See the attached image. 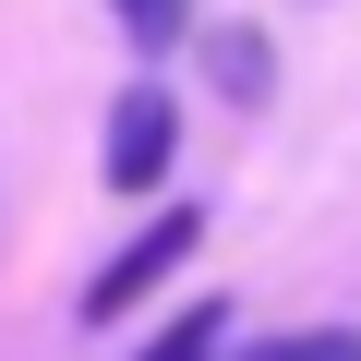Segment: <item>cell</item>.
Returning <instances> with one entry per match:
<instances>
[{
	"label": "cell",
	"instance_id": "cell-1",
	"mask_svg": "<svg viewBox=\"0 0 361 361\" xmlns=\"http://www.w3.org/2000/svg\"><path fill=\"white\" fill-rule=\"evenodd\" d=\"M193 241H205V205H157V217H145V229H133V241H121V253L85 277V301H73V313H85V325L145 313V289H169L180 265H193Z\"/></svg>",
	"mask_w": 361,
	"mask_h": 361
},
{
	"label": "cell",
	"instance_id": "cell-2",
	"mask_svg": "<svg viewBox=\"0 0 361 361\" xmlns=\"http://www.w3.org/2000/svg\"><path fill=\"white\" fill-rule=\"evenodd\" d=\"M169 157H180V109H169V85H121L109 97V157H97V180L121 205H145L157 180H169Z\"/></svg>",
	"mask_w": 361,
	"mask_h": 361
},
{
	"label": "cell",
	"instance_id": "cell-3",
	"mask_svg": "<svg viewBox=\"0 0 361 361\" xmlns=\"http://www.w3.org/2000/svg\"><path fill=\"white\" fill-rule=\"evenodd\" d=\"M193 49H205V85H217L229 109H265V97H277V49H265V25H205Z\"/></svg>",
	"mask_w": 361,
	"mask_h": 361
},
{
	"label": "cell",
	"instance_id": "cell-4",
	"mask_svg": "<svg viewBox=\"0 0 361 361\" xmlns=\"http://www.w3.org/2000/svg\"><path fill=\"white\" fill-rule=\"evenodd\" d=\"M217 349H229V301H180L133 361H217Z\"/></svg>",
	"mask_w": 361,
	"mask_h": 361
},
{
	"label": "cell",
	"instance_id": "cell-5",
	"mask_svg": "<svg viewBox=\"0 0 361 361\" xmlns=\"http://www.w3.org/2000/svg\"><path fill=\"white\" fill-rule=\"evenodd\" d=\"M109 25L157 61V49H180V37H193V0H109Z\"/></svg>",
	"mask_w": 361,
	"mask_h": 361
},
{
	"label": "cell",
	"instance_id": "cell-6",
	"mask_svg": "<svg viewBox=\"0 0 361 361\" xmlns=\"http://www.w3.org/2000/svg\"><path fill=\"white\" fill-rule=\"evenodd\" d=\"M217 361H229V349H217ZM241 361H361V337H349V325H289V337H253Z\"/></svg>",
	"mask_w": 361,
	"mask_h": 361
}]
</instances>
